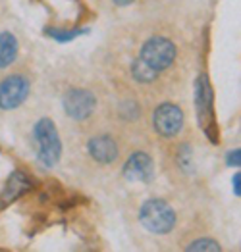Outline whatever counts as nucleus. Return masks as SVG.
I'll return each mask as SVG.
<instances>
[{"label": "nucleus", "instance_id": "1", "mask_svg": "<svg viewBox=\"0 0 241 252\" xmlns=\"http://www.w3.org/2000/svg\"><path fill=\"white\" fill-rule=\"evenodd\" d=\"M139 221L147 231L166 235L175 227V212L166 200L151 198L143 202L139 210Z\"/></svg>", "mask_w": 241, "mask_h": 252}, {"label": "nucleus", "instance_id": "2", "mask_svg": "<svg viewBox=\"0 0 241 252\" xmlns=\"http://www.w3.org/2000/svg\"><path fill=\"white\" fill-rule=\"evenodd\" d=\"M35 141L39 145L37 150V158H39V164L44 168H52L58 164L60 156H62V143H60V137H58V131L52 120L43 118L37 122L35 126Z\"/></svg>", "mask_w": 241, "mask_h": 252}, {"label": "nucleus", "instance_id": "3", "mask_svg": "<svg viewBox=\"0 0 241 252\" xmlns=\"http://www.w3.org/2000/svg\"><path fill=\"white\" fill-rule=\"evenodd\" d=\"M139 62L149 65L154 71H164L170 67L175 60V44L166 37H151L149 41L141 46Z\"/></svg>", "mask_w": 241, "mask_h": 252}, {"label": "nucleus", "instance_id": "4", "mask_svg": "<svg viewBox=\"0 0 241 252\" xmlns=\"http://www.w3.org/2000/svg\"><path fill=\"white\" fill-rule=\"evenodd\" d=\"M62 104H64V110L71 120L83 122V120L91 118V114L95 112L97 98L87 89H69L64 94Z\"/></svg>", "mask_w": 241, "mask_h": 252}, {"label": "nucleus", "instance_id": "5", "mask_svg": "<svg viewBox=\"0 0 241 252\" xmlns=\"http://www.w3.org/2000/svg\"><path fill=\"white\" fill-rule=\"evenodd\" d=\"M153 124L158 135L168 137V139L175 137L183 127V112L179 106L172 104V102H164L154 110Z\"/></svg>", "mask_w": 241, "mask_h": 252}, {"label": "nucleus", "instance_id": "6", "mask_svg": "<svg viewBox=\"0 0 241 252\" xmlns=\"http://www.w3.org/2000/svg\"><path fill=\"white\" fill-rule=\"evenodd\" d=\"M29 79L23 75H10L0 83V108L2 110H16L22 106L29 94Z\"/></svg>", "mask_w": 241, "mask_h": 252}, {"label": "nucleus", "instance_id": "7", "mask_svg": "<svg viewBox=\"0 0 241 252\" xmlns=\"http://www.w3.org/2000/svg\"><path fill=\"white\" fill-rule=\"evenodd\" d=\"M124 177L133 183H151L154 177L153 158L145 152H135L124 164Z\"/></svg>", "mask_w": 241, "mask_h": 252}, {"label": "nucleus", "instance_id": "8", "mask_svg": "<svg viewBox=\"0 0 241 252\" xmlns=\"http://www.w3.org/2000/svg\"><path fill=\"white\" fill-rule=\"evenodd\" d=\"M89 154L99 164H112L118 158V145L108 135H99L89 141Z\"/></svg>", "mask_w": 241, "mask_h": 252}, {"label": "nucleus", "instance_id": "9", "mask_svg": "<svg viewBox=\"0 0 241 252\" xmlns=\"http://www.w3.org/2000/svg\"><path fill=\"white\" fill-rule=\"evenodd\" d=\"M16 56H18V39L10 31L0 33V69L8 67L16 60Z\"/></svg>", "mask_w": 241, "mask_h": 252}, {"label": "nucleus", "instance_id": "10", "mask_svg": "<svg viewBox=\"0 0 241 252\" xmlns=\"http://www.w3.org/2000/svg\"><path fill=\"white\" fill-rule=\"evenodd\" d=\"M195 94H197L199 118H201V122H203L205 118L210 116V102H212V93H210V87H208V79H207L205 75L199 77Z\"/></svg>", "mask_w": 241, "mask_h": 252}, {"label": "nucleus", "instance_id": "11", "mask_svg": "<svg viewBox=\"0 0 241 252\" xmlns=\"http://www.w3.org/2000/svg\"><path fill=\"white\" fill-rule=\"evenodd\" d=\"M132 75H133V79L139 81V83H153L160 73L154 71V69H151L149 65H145L143 62L135 60V62L132 63Z\"/></svg>", "mask_w": 241, "mask_h": 252}, {"label": "nucleus", "instance_id": "12", "mask_svg": "<svg viewBox=\"0 0 241 252\" xmlns=\"http://www.w3.org/2000/svg\"><path fill=\"white\" fill-rule=\"evenodd\" d=\"M27 187V181H25V177H23V173H14L12 175V179L8 181V192H6V200H12L14 196H18L23 189Z\"/></svg>", "mask_w": 241, "mask_h": 252}, {"label": "nucleus", "instance_id": "13", "mask_svg": "<svg viewBox=\"0 0 241 252\" xmlns=\"http://www.w3.org/2000/svg\"><path fill=\"white\" fill-rule=\"evenodd\" d=\"M185 251L189 252H220V245L212 239H197L195 243L187 245Z\"/></svg>", "mask_w": 241, "mask_h": 252}, {"label": "nucleus", "instance_id": "14", "mask_svg": "<svg viewBox=\"0 0 241 252\" xmlns=\"http://www.w3.org/2000/svg\"><path fill=\"white\" fill-rule=\"evenodd\" d=\"M81 33H85V31H71V33L48 31V35H52V37H54V39H58V41H69V39H73V37H77V35H81Z\"/></svg>", "mask_w": 241, "mask_h": 252}, {"label": "nucleus", "instance_id": "15", "mask_svg": "<svg viewBox=\"0 0 241 252\" xmlns=\"http://www.w3.org/2000/svg\"><path fill=\"white\" fill-rule=\"evenodd\" d=\"M240 158H241V150L240 148H236L234 152H230L228 154V166H240Z\"/></svg>", "mask_w": 241, "mask_h": 252}, {"label": "nucleus", "instance_id": "16", "mask_svg": "<svg viewBox=\"0 0 241 252\" xmlns=\"http://www.w3.org/2000/svg\"><path fill=\"white\" fill-rule=\"evenodd\" d=\"M241 175L240 173H236V175H234V192H236V194H240L241 192Z\"/></svg>", "mask_w": 241, "mask_h": 252}, {"label": "nucleus", "instance_id": "17", "mask_svg": "<svg viewBox=\"0 0 241 252\" xmlns=\"http://www.w3.org/2000/svg\"><path fill=\"white\" fill-rule=\"evenodd\" d=\"M133 0H114V4L116 6H130Z\"/></svg>", "mask_w": 241, "mask_h": 252}]
</instances>
